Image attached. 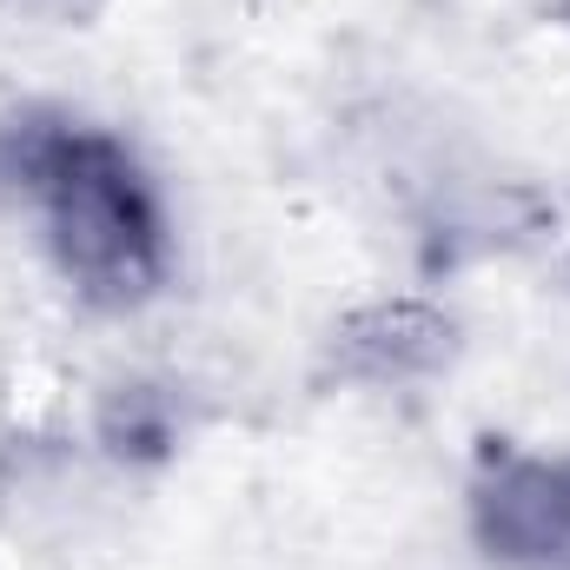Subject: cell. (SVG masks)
<instances>
[{
	"label": "cell",
	"mask_w": 570,
	"mask_h": 570,
	"mask_svg": "<svg viewBox=\"0 0 570 570\" xmlns=\"http://www.w3.org/2000/svg\"><path fill=\"white\" fill-rule=\"evenodd\" d=\"M444 345H451V325L431 305H372L338 338V352L372 379H412L444 358Z\"/></svg>",
	"instance_id": "obj_3"
},
{
	"label": "cell",
	"mask_w": 570,
	"mask_h": 570,
	"mask_svg": "<svg viewBox=\"0 0 570 570\" xmlns=\"http://www.w3.org/2000/svg\"><path fill=\"white\" fill-rule=\"evenodd\" d=\"M478 531L518 570H570V458L504 451L478 484Z\"/></svg>",
	"instance_id": "obj_2"
},
{
	"label": "cell",
	"mask_w": 570,
	"mask_h": 570,
	"mask_svg": "<svg viewBox=\"0 0 570 570\" xmlns=\"http://www.w3.org/2000/svg\"><path fill=\"white\" fill-rule=\"evenodd\" d=\"M7 179L40 213L60 273L100 305H134L166 273V233L153 186L114 134L80 120H27L7 140Z\"/></svg>",
	"instance_id": "obj_1"
}]
</instances>
